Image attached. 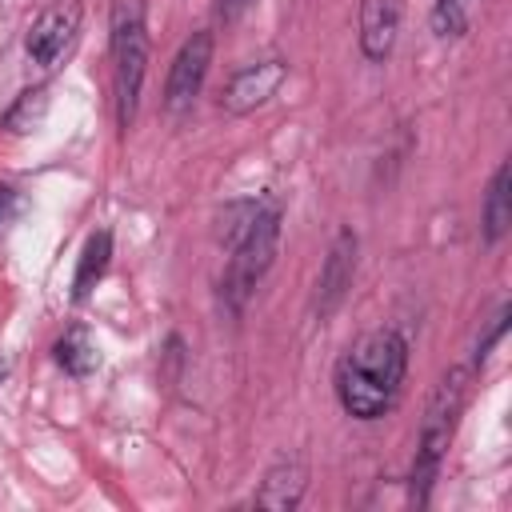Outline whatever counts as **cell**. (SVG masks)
Segmentation results:
<instances>
[{
	"instance_id": "1",
	"label": "cell",
	"mask_w": 512,
	"mask_h": 512,
	"mask_svg": "<svg viewBox=\"0 0 512 512\" xmlns=\"http://www.w3.org/2000/svg\"><path fill=\"white\" fill-rule=\"evenodd\" d=\"M408 372V340L396 328L364 332L336 364V400L356 420H380Z\"/></svg>"
},
{
	"instance_id": "2",
	"label": "cell",
	"mask_w": 512,
	"mask_h": 512,
	"mask_svg": "<svg viewBox=\"0 0 512 512\" xmlns=\"http://www.w3.org/2000/svg\"><path fill=\"white\" fill-rule=\"evenodd\" d=\"M280 204L276 200H260V204H232L228 208V264L220 276V300L232 316H240L248 308V300L256 296V288L264 284L276 248H280Z\"/></svg>"
},
{
	"instance_id": "3",
	"label": "cell",
	"mask_w": 512,
	"mask_h": 512,
	"mask_svg": "<svg viewBox=\"0 0 512 512\" xmlns=\"http://www.w3.org/2000/svg\"><path fill=\"white\" fill-rule=\"evenodd\" d=\"M108 52H112V108H116V128L128 132L140 112V88L148 76V20H144V0H112V20H108Z\"/></svg>"
},
{
	"instance_id": "4",
	"label": "cell",
	"mask_w": 512,
	"mask_h": 512,
	"mask_svg": "<svg viewBox=\"0 0 512 512\" xmlns=\"http://www.w3.org/2000/svg\"><path fill=\"white\" fill-rule=\"evenodd\" d=\"M464 396H468V368H448L424 404V420L416 432V468H412V500L416 504L428 500V488L440 472V460L456 436Z\"/></svg>"
},
{
	"instance_id": "5",
	"label": "cell",
	"mask_w": 512,
	"mask_h": 512,
	"mask_svg": "<svg viewBox=\"0 0 512 512\" xmlns=\"http://www.w3.org/2000/svg\"><path fill=\"white\" fill-rule=\"evenodd\" d=\"M80 32V4L76 0H52L48 8H40V16L28 24L24 32V52L40 72H52L68 48L76 44Z\"/></svg>"
},
{
	"instance_id": "6",
	"label": "cell",
	"mask_w": 512,
	"mask_h": 512,
	"mask_svg": "<svg viewBox=\"0 0 512 512\" xmlns=\"http://www.w3.org/2000/svg\"><path fill=\"white\" fill-rule=\"evenodd\" d=\"M212 48H216L212 32L200 28L172 56V68H168V80H164V108L172 116H184L196 104V96H200V88L208 80V68H212Z\"/></svg>"
},
{
	"instance_id": "7",
	"label": "cell",
	"mask_w": 512,
	"mask_h": 512,
	"mask_svg": "<svg viewBox=\"0 0 512 512\" xmlns=\"http://www.w3.org/2000/svg\"><path fill=\"white\" fill-rule=\"evenodd\" d=\"M356 252H360V240L352 228H340L328 244V256L320 264V276H316V296H312V312L316 320L324 324L348 296L352 280H356Z\"/></svg>"
},
{
	"instance_id": "8",
	"label": "cell",
	"mask_w": 512,
	"mask_h": 512,
	"mask_svg": "<svg viewBox=\"0 0 512 512\" xmlns=\"http://www.w3.org/2000/svg\"><path fill=\"white\" fill-rule=\"evenodd\" d=\"M284 80H288V60H280V56L244 64L240 72L228 76V84H224V92H220V108L232 112V116H248V112H256L260 104H268V100L280 92Z\"/></svg>"
},
{
	"instance_id": "9",
	"label": "cell",
	"mask_w": 512,
	"mask_h": 512,
	"mask_svg": "<svg viewBox=\"0 0 512 512\" xmlns=\"http://www.w3.org/2000/svg\"><path fill=\"white\" fill-rule=\"evenodd\" d=\"M400 20H404V0H360V56L372 64H384L396 48L400 36Z\"/></svg>"
},
{
	"instance_id": "10",
	"label": "cell",
	"mask_w": 512,
	"mask_h": 512,
	"mask_svg": "<svg viewBox=\"0 0 512 512\" xmlns=\"http://www.w3.org/2000/svg\"><path fill=\"white\" fill-rule=\"evenodd\" d=\"M304 488H308V468L300 460H276L260 488H256V504L260 508H272V512H292L300 500H304Z\"/></svg>"
},
{
	"instance_id": "11",
	"label": "cell",
	"mask_w": 512,
	"mask_h": 512,
	"mask_svg": "<svg viewBox=\"0 0 512 512\" xmlns=\"http://www.w3.org/2000/svg\"><path fill=\"white\" fill-rule=\"evenodd\" d=\"M508 228H512V168L504 160V164H496L488 192H484V208H480L484 244H500L508 236Z\"/></svg>"
},
{
	"instance_id": "12",
	"label": "cell",
	"mask_w": 512,
	"mask_h": 512,
	"mask_svg": "<svg viewBox=\"0 0 512 512\" xmlns=\"http://www.w3.org/2000/svg\"><path fill=\"white\" fill-rule=\"evenodd\" d=\"M112 264V232L100 228L84 240L80 248V260H76V276H72V300H88V292L100 284V276L108 272Z\"/></svg>"
},
{
	"instance_id": "13",
	"label": "cell",
	"mask_w": 512,
	"mask_h": 512,
	"mask_svg": "<svg viewBox=\"0 0 512 512\" xmlns=\"http://www.w3.org/2000/svg\"><path fill=\"white\" fill-rule=\"evenodd\" d=\"M52 360L68 372V376H92L100 368V348L96 340L88 336V328H68L56 344H52Z\"/></svg>"
},
{
	"instance_id": "14",
	"label": "cell",
	"mask_w": 512,
	"mask_h": 512,
	"mask_svg": "<svg viewBox=\"0 0 512 512\" xmlns=\"http://www.w3.org/2000/svg\"><path fill=\"white\" fill-rule=\"evenodd\" d=\"M44 112H48V88H28V92H20V96L12 100V108L0 116V128L12 132V136H24V132L40 128Z\"/></svg>"
},
{
	"instance_id": "15",
	"label": "cell",
	"mask_w": 512,
	"mask_h": 512,
	"mask_svg": "<svg viewBox=\"0 0 512 512\" xmlns=\"http://www.w3.org/2000/svg\"><path fill=\"white\" fill-rule=\"evenodd\" d=\"M476 12H480V0H436L432 4V32L440 40H460V36H468Z\"/></svg>"
},
{
	"instance_id": "16",
	"label": "cell",
	"mask_w": 512,
	"mask_h": 512,
	"mask_svg": "<svg viewBox=\"0 0 512 512\" xmlns=\"http://www.w3.org/2000/svg\"><path fill=\"white\" fill-rule=\"evenodd\" d=\"M508 316H512V308H508V304H500V308H496V316L488 320V328H484V336L476 340V352H472V364H476V368H484V360H488V356H492V348L500 344V336H504V328H508Z\"/></svg>"
},
{
	"instance_id": "17",
	"label": "cell",
	"mask_w": 512,
	"mask_h": 512,
	"mask_svg": "<svg viewBox=\"0 0 512 512\" xmlns=\"http://www.w3.org/2000/svg\"><path fill=\"white\" fill-rule=\"evenodd\" d=\"M20 212H24V196H20L16 188L0 184V232H4V228H12V224L20 220Z\"/></svg>"
},
{
	"instance_id": "18",
	"label": "cell",
	"mask_w": 512,
	"mask_h": 512,
	"mask_svg": "<svg viewBox=\"0 0 512 512\" xmlns=\"http://www.w3.org/2000/svg\"><path fill=\"white\" fill-rule=\"evenodd\" d=\"M260 0H212V12H216V20H224V24H236L248 8H256Z\"/></svg>"
},
{
	"instance_id": "19",
	"label": "cell",
	"mask_w": 512,
	"mask_h": 512,
	"mask_svg": "<svg viewBox=\"0 0 512 512\" xmlns=\"http://www.w3.org/2000/svg\"><path fill=\"white\" fill-rule=\"evenodd\" d=\"M4 376H8V360L0 356V380H4Z\"/></svg>"
}]
</instances>
